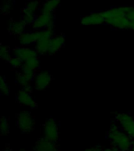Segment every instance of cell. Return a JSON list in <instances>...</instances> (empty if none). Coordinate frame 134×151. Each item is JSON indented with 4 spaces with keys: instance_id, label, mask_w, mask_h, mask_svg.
Returning <instances> with one entry per match:
<instances>
[{
    "instance_id": "obj_18",
    "label": "cell",
    "mask_w": 134,
    "mask_h": 151,
    "mask_svg": "<svg viewBox=\"0 0 134 151\" xmlns=\"http://www.w3.org/2000/svg\"><path fill=\"white\" fill-rule=\"evenodd\" d=\"M40 9H41V5H40L39 2H37V1H30L22 9V14H28L35 15V14L38 10H40Z\"/></svg>"
},
{
    "instance_id": "obj_2",
    "label": "cell",
    "mask_w": 134,
    "mask_h": 151,
    "mask_svg": "<svg viewBox=\"0 0 134 151\" xmlns=\"http://www.w3.org/2000/svg\"><path fill=\"white\" fill-rule=\"evenodd\" d=\"M108 138L112 146L119 151H129L133 142V139L119 127L116 121H113L110 124Z\"/></svg>"
},
{
    "instance_id": "obj_8",
    "label": "cell",
    "mask_w": 134,
    "mask_h": 151,
    "mask_svg": "<svg viewBox=\"0 0 134 151\" xmlns=\"http://www.w3.org/2000/svg\"><path fill=\"white\" fill-rule=\"evenodd\" d=\"M52 82L51 73L48 71H41L36 73L34 78V88L36 91H44Z\"/></svg>"
},
{
    "instance_id": "obj_32",
    "label": "cell",
    "mask_w": 134,
    "mask_h": 151,
    "mask_svg": "<svg viewBox=\"0 0 134 151\" xmlns=\"http://www.w3.org/2000/svg\"><path fill=\"white\" fill-rule=\"evenodd\" d=\"M129 151H134V141H133V144H132L131 149H130V150Z\"/></svg>"
},
{
    "instance_id": "obj_29",
    "label": "cell",
    "mask_w": 134,
    "mask_h": 151,
    "mask_svg": "<svg viewBox=\"0 0 134 151\" xmlns=\"http://www.w3.org/2000/svg\"><path fill=\"white\" fill-rule=\"evenodd\" d=\"M102 151H119L118 149H116L114 146H111V147H109V148H106L104 150H103Z\"/></svg>"
},
{
    "instance_id": "obj_20",
    "label": "cell",
    "mask_w": 134,
    "mask_h": 151,
    "mask_svg": "<svg viewBox=\"0 0 134 151\" xmlns=\"http://www.w3.org/2000/svg\"><path fill=\"white\" fill-rule=\"evenodd\" d=\"M0 58L2 61H8L11 58V54H10V49L9 47L2 45L0 47Z\"/></svg>"
},
{
    "instance_id": "obj_1",
    "label": "cell",
    "mask_w": 134,
    "mask_h": 151,
    "mask_svg": "<svg viewBox=\"0 0 134 151\" xmlns=\"http://www.w3.org/2000/svg\"><path fill=\"white\" fill-rule=\"evenodd\" d=\"M132 7V6H121L103 11L102 13L105 18V24L115 29L129 30L130 21L127 17V14Z\"/></svg>"
},
{
    "instance_id": "obj_10",
    "label": "cell",
    "mask_w": 134,
    "mask_h": 151,
    "mask_svg": "<svg viewBox=\"0 0 134 151\" xmlns=\"http://www.w3.org/2000/svg\"><path fill=\"white\" fill-rule=\"evenodd\" d=\"M80 22L82 25H99L105 23V18L102 12H93L81 17Z\"/></svg>"
},
{
    "instance_id": "obj_3",
    "label": "cell",
    "mask_w": 134,
    "mask_h": 151,
    "mask_svg": "<svg viewBox=\"0 0 134 151\" xmlns=\"http://www.w3.org/2000/svg\"><path fill=\"white\" fill-rule=\"evenodd\" d=\"M37 32L38 40L35 44L36 51L41 55L49 54L50 41L52 37L54 36V28H46Z\"/></svg>"
},
{
    "instance_id": "obj_30",
    "label": "cell",
    "mask_w": 134,
    "mask_h": 151,
    "mask_svg": "<svg viewBox=\"0 0 134 151\" xmlns=\"http://www.w3.org/2000/svg\"><path fill=\"white\" fill-rule=\"evenodd\" d=\"M129 30L134 31V21H130V26H129Z\"/></svg>"
},
{
    "instance_id": "obj_16",
    "label": "cell",
    "mask_w": 134,
    "mask_h": 151,
    "mask_svg": "<svg viewBox=\"0 0 134 151\" xmlns=\"http://www.w3.org/2000/svg\"><path fill=\"white\" fill-rule=\"evenodd\" d=\"M61 0H46L41 5L40 13L42 14H53L61 5Z\"/></svg>"
},
{
    "instance_id": "obj_21",
    "label": "cell",
    "mask_w": 134,
    "mask_h": 151,
    "mask_svg": "<svg viewBox=\"0 0 134 151\" xmlns=\"http://www.w3.org/2000/svg\"><path fill=\"white\" fill-rule=\"evenodd\" d=\"M8 63L9 64V65L11 66L12 68H21L23 67L24 61L21 58H20L19 57L13 56L11 57V58L9 59V61H8Z\"/></svg>"
},
{
    "instance_id": "obj_17",
    "label": "cell",
    "mask_w": 134,
    "mask_h": 151,
    "mask_svg": "<svg viewBox=\"0 0 134 151\" xmlns=\"http://www.w3.org/2000/svg\"><path fill=\"white\" fill-rule=\"evenodd\" d=\"M16 82L19 86L22 87L21 89L27 90L28 91H31V80H30L27 76L24 75L22 72L16 73Z\"/></svg>"
},
{
    "instance_id": "obj_12",
    "label": "cell",
    "mask_w": 134,
    "mask_h": 151,
    "mask_svg": "<svg viewBox=\"0 0 134 151\" xmlns=\"http://www.w3.org/2000/svg\"><path fill=\"white\" fill-rule=\"evenodd\" d=\"M33 151H60V149L57 142L49 141L42 137L36 141Z\"/></svg>"
},
{
    "instance_id": "obj_7",
    "label": "cell",
    "mask_w": 134,
    "mask_h": 151,
    "mask_svg": "<svg viewBox=\"0 0 134 151\" xmlns=\"http://www.w3.org/2000/svg\"><path fill=\"white\" fill-rule=\"evenodd\" d=\"M55 17L53 14H42L40 13L36 16L31 28L34 31H39L46 28H54Z\"/></svg>"
},
{
    "instance_id": "obj_19",
    "label": "cell",
    "mask_w": 134,
    "mask_h": 151,
    "mask_svg": "<svg viewBox=\"0 0 134 151\" xmlns=\"http://www.w3.org/2000/svg\"><path fill=\"white\" fill-rule=\"evenodd\" d=\"M10 130V126L8 118L6 116H2L0 120V132L2 136L3 135H7L9 133Z\"/></svg>"
},
{
    "instance_id": "obj_28",
    "label": "cell",
    "mask_w": 134,
    "mask_h": 151,
    "mask_svg": "<svg viewBox=\"0 0 134 151\" xmlns=\"http://www.w3.org/2000/svg\"><path fill=\"white\" fill-rule=\"evenodd\" d=\"M103 150V148H102V146H95L93 147H91V148L86 149V150H85L83 151H102Z\"/></svg>"
},
{
    "instance_id": "obj_33",
    "label": "cell",
    "mask_w": 134,
    "mask_h": 151,
    "mask_svg": "<svg viewBox=\"0 0 134 151\" xmlns=\"http://www.w3.org/2000/svg\"><path fill=\"white\" fill-rule=\"evenodd\" d=\"M20 151H27V150H20Z\"/></svg>"
},
{
    "instance_id": "obj_25",
    "label": "cell",
    "mask_w": 134,
    "mask_h": 151,
    "mask_svg": "<svg viewBox=\"0 0 134 151\" xmlns=\"http://www.w3.org/2000/svg\"><path fill=\"white\" fill-rule=\"evenodd\" d=\"M21 72L28 76L30 80H34V78H35V75H36V73H35V71L32 70L31 68H28V66H26L25 65H24L23 67L21 68Z\"/></svg>"
},
{
    "instance_id": "obj_24",
    "label": "cell",
    "mask_w": 134,
    "mask_h": 151,
    "mask_svg": "<svg viewBox=\"0 0 134 151\" xmlns=\"http://www.w3.org/2000/svg\"><path fill=\"white\" fill-rule=\"evenodd\" d=\"M14 3L11 0H3L2 5H1V12L2 14H8L10 13L12 8H13Z\"/></svg>"
},
{
    "instance_id": "obj_26",
    "label": "cell",
    "mask_w": 134,
    "mask_h": 151,
    "mask_svg": "<svg viewBox=\"0 0 134 151\" xmlns=\"http://www.w3.org/2000/svg\"><path fill=\"white\" fill-rule=\"evenodd\" d=\"M35 17H36V16L32 15V14H22L21 20L26 24V25H31L34 23V21H35Z\"/></svg>"
},
{
    "instance_id": "obj_9",
    "label": "cell",
    "mask_w": 134,
    "mask_h": 151,
    "mask_svg": "<svg viewBox=\"0 0 134 151\" xmlns=\"http://www.w3.org/2000/svg\"><path fill=\"white\" fill-rule=\"evenodd\" d=\"M16 101L21 106H26L32 109L38 108L37 103L31 94V91H28L27 90H19V91L16 93Z\"/></svg>"
},
{
    "instance_id": "obj_14",
    "label": "cell",
    "mask_w": 134,
    "mask_h": 151,
    "mask_svg": "<svg viewBox=\"0 0 134 151\" xmlns=\"http://www.w3.org/2000/svg\"><path fill=\"white\" fill-rule=\"evenodd\" d=\"M38 40V32H24L23 34L18 36V41L20 44L24 47H28L30 45L35 44Z\"/></svg>"
},
{
    "instance_id": "obj_15",
    "label": "cell",
    "mask_w": 134,
    "mask_h": 151,
    "mask_svg": "<svg viewBox=\"0 0 134 151\" xmlns=\"http://www.w3.org/2000/svg\"><path fill=\"white\" fill-rule=\"evenodd\" d=\"M26 24L22 20H10L9 24V33L13 35H21L25 32Z\"/></svg>"
},
{
    "instance_id": "obj_22",
    "label": "cell",
    "mask_w": 134,
    "mask_h": 151,
    "mask_svg": "<svg viewBox=\"0 0 134 151\" xmlns=\"http://www.w3.org/2000/svg\"><path fill=\"white\" fill-rule=\"evenodd\" d=\"M24 65H25L26 66H28V68H31L32 70L36 71L38 68H39L40 60L39 58H38V57H35V58H33L25 61Z\"/></svg>"
},
{
    "instance_id": "obj_5",
    "label": "cell",
    "mask_w": 134,
    "mask_h": 151,
    "mask_svg": "<svg viewBox=\"0 0 134 151\" xmlns=\"http://www.w3.org/2000/svg\"><path fill=\"white\" fill-rule=\"evenodd\" d=\"M115 119L119 127L134 141L133 116L127 113H118Z\"/></svg>"
},
{
    "instance_id": "obj_11",
    "label": "cell",
    "mask_w": 134,
    "mask_h": 151,
    "mask_svg": "<svg viewBox=\"0 0 134 151\" xmlns=\"http://www.w3.org/2000/svg\"><path fill=\"white\" fill-rule=\"evenodd\" d=\"M14 56L19 57L24 61V62L30 60V59L38 57V52L36 50L30 48L28 47H16L13 50Z\"/></svg>"
},
{
    "instance_id": "obj_6",
    "label": "cell",
    "mask_w": 134,
    "mask_h": 151,
    "mask_svg": "<svg viewBox=\"0 0 134 151\" xmlns=\"http://www.w3.org/2000/svg\"><path fill=\"white\" fill-rule=\"evenodd\" d=\"M42 134L43 138L47 140L57 142L59 139L58 124L54 118L47 119L42 124Z\"/></svg>"
},
{
    "instance_id": "obj_13",
    "label": "cell",
    "mask_w": 134,
    "mask_h": 151,
    "mask_svg": "<svg viewBox=\"0 0 134 151\" xmlns=\"http://www.w3.org/2000/svg\"><path fill=\"white\" fill-rule=\"evenodd\" d=\"M65 43V37L63 35H57L53 36L50 41L49 54L50 55H53L59 52L64 46Z\"/></svg>"
},
{
    "instance_id": "obj_4",
    "label": "cell",
    "mask_w": 134,
    "mask_h": 151,
    "mask_svg": "<svg viewBox=\"0 0 134 151\" xmlns=\"http://www.w3.org/2000/svg\"><path fill=\"white\" fill-rule=\"evenodd\" d=\"M16 125L21 132L30 133L35 129V117L31 115V113L29 111H21L16 115Z\"/></svg>"
},
{
    "instance_id": "obj_23",
    "label": "cell",
    "mask_w": 134,
    "mask_h": 151,
    "mask_svg": "<svg viewBox=\"0 0 134 151\" xmlns=\"http://www.w3.org/2000/svg\"><path fill=\"white\" fill-rule=\"evenodd\" d=\"M0 91L3 95H9L10 93V87H9L8 83L4 77L1 76L0 78Z\"/></svg>"
},
{
    "instance_id": "obj_31",
    "label": "cell",
    "mask_w": 134,
    "mask_h": 151,
    "mask_svg": "<svg viewBox=\"0 0 134 151\" xmlns=\"http://www.w3.org/2000/svg\"><path fill=\"white\" fill-rule=\"evenodd\" d=\"M2 151H13V150H12V149L10 148L9 146H6Z\"/></svg>"
},
{
    "instance_id": "obj_27",
    "label": "cell",
    "mask_w": 134,
    "mask_h": 151,
    "mask_svg": "<svg viewBox=\"0 0 134 151\" xmlns=\"http://www.w3.org/2000/svg\"><path fill=\"white\" fill-rule=\"evenodd\" d=\"M127 17L129 20V21H134V6L132 7V9H130V11L127 14Z\"/></svg>"
}]
</instances>
